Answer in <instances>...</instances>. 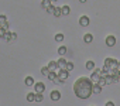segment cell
Wrapping results in <instances>:
<instances>
[{
  "mask_svg": "<svg viewBox=\"0 0 120 106\" xmlns=\"http://www.w3.org/2000/svg\"><path fill=\"white\" fill-rule=\"evenodd\" d=\"M74 93L79 99H88L93 95V82L88 76H81L74 83Z\"/></svg>",
  "mask_w": 120,
  "mask_h": 106,
  "instance_id": "cell-1",
  "label": "cell"
},
{
  "mask_svg": "<svg viewBox=\"0 0 120 106\" xmlns=\"http://www.w3.org/2000/svg\"><path fill=\"white\" fill-rule=\"evenodd\" d=\"M105 67H106L107 69L117 68V60H116V58H110V57L105 58Z\"/></svg>",
  "mask_w": 120,
  "mask_h": 106,
  "instance_id": "cell-2",
  "label": "cell"
},
{
  "mask_svg": "<svg viewBox=\"0 0 120 106\" xmlns=\"http://www.w3.org/2000/svg\"><path fill=\"white\" fill-rule=\"evenodd\" d=\"M56 75L59 76V79H61L62 82H65V81L69 78V71H67V69H59V71L56 72Z\"/></svg>",
  "mask_w": 120,
  "mask_h": 106,
  "instance_id": "cell-3",
  "label": "cell"
},
{
  "mask_svg": "<svg viewBox=\"0 0 120 106\" xmlns=\"http://www.w3.org/2000/svg\"><path fill=\"white\" fill-rule=\"evenodd\" d=\"M99 78H100V68H95V69L92 71L90 79H92V82H93V83H96V82L99 81Z\"/></svg>",
  "mask_w": 120,
  "mask_h": 106,
  "instance_id": "cell-4",
  "label": "cell"
},
{
  "mask_svg": "<svg viewBox=\"0 0 120 106\" xmlns=\"http://www.w3.org/2000/svg\"><path fill=\"white\" fill-rule=\"evenodd\" d=\"M105 42H106V45H107L109 48H112V47L116 45V37H114V35H107L106 40H105Z\"/></svg>",
  "mask_w": 120,
  "mask_h": 106,
  "instance_id": "cell-5",
  "label": "cell"
},
{
  "mask_svg": "<svg viewBox=\"0 0 120 106\" xmlns=\"http://www.w3.org/2000/svg\"><path fill=\"white\" fill-rule=\"evenodd\" d=\"M90 24V19L88 17V16H81V19H79V26L81 27H88Z\"/></svg>",
  "mask_w": 120,
  "mask_h": 106,
  "instance_id": "cell-6",
  "label": "cell"
},
{
  "mask_svg": "<svg viewBox=\"0 0 120 106\" xmlns=\"http://www.w3.org/2000/svg\"><path fill=\"white\" fill-rule=\"evenodd\" d=\"M34 89H35L37 93H44V91H45L44 82H35V83H34Z\"/></svg>",
  "mask_w": 120,
  "mask_h": 106,
  "instance_id": "cell-7",
  "label": "cell"
},
{
  "mask_svg": "<svg viewBox=\"0 0 120 106\" xmlns=\"http://www.w3.org/2000/svg\"><path fill=\"white\" fill-rule=\"evenodd\" d=\"M56 64H58V68H59V69H67L68 61H67L65 58H59V60H56Z\"/></svg>",
  "mask_w": 120,
  "mask_h": 106,
  "instance_id": "cell-8",
  "label": "cell"
},
{
  "mask_svg": "<svg viewBox=\"0 0 120 106\" xmlns=\"http://www.w3.org/2000/svg\"><path fill=\"white\" fill-rule=\"evenodd\" d=\"M47 67H48V69H49V71H54V72H58V71H59L56 61H49V64H48Z\"/></svg>",
  "mask_w": 120,
  "mask_h": 106,
  "instance_id": "cell-9",
  "label": "cell"
},
{
  "mask_svg": "<svg viewBox=\"0 0 120 106\" xmlns=\"http://www.w3.org/2000/svg\"><path fill=\"white\" fill-rule=\"evenodd\" d=\"M49 98L52 99V100H59V99H61V92H59V91H52L51 92V95H49Z\"/></svg>",
  "mask_w": 120,
  "mask_h": 106,
  "instance_id": "cell-10",
  "label": "cell"
},
{
  "mask_svg": "<svg viewBox=\"0 0 120 106\" xmlns=\"http://www.w3.org/2000/svg\"><path fill=\"white\" fill-rule=\"evenodd\" d=\"M83 41H85L86 44H90V42L93 41V35H92V34H89V33H88V34H85V35H83Z\"/></svg>",
  "mask_w": 120,
  "mask_h": 106,
  "instance_id": "cell-11",
  "label": "cell"
},
{
  "mask_svg": "<svg viewBox=\"0 0 120 106\" xmlns=\"http://www.w3.org/2000/svg\"><path fill=\"white\" fill-rule=\"evenodd\" d=\"M24 83H26L27 86H31V85H34V83H35V81H34V78H33V76H27V78L24 79Z\"/></svg>",
  "mask_w": 120,
  "mask_h": 106,
  "instance_id": "cell-12",
  "label": "cell"
},
{
  "mask_svg": "<svg viewBox=\"0 0 120 106\" xmlns=\"http://www.w3.org/2000/svg\"><path fill=\"white\" fill-rule=\"evenodd\" d=\"M67 51H68V49H67V47H65V45H61V47L58 48V54L61 55V57H64V55L67 54Z\"/></svg>",
  "mask_w": 120,
  "mask_h": 106,
  "instance_id": "cell-13",
  "label": "cell"
},
{
  "mask_svg": "<svg viewBox=\"0 0 120 106\" xmlns=\"http://www.w3.org/2000/svg\"><path fill=\"white\" fill-rule=\"evenodd\" d=\"M85 67H86V69H88V71H93V69H95V62L89 60V61L85 64Z\"/></svg>",
  "mask_w": 120,
  "mask_h": 106,
  "instance_id": "cell-14",
  "label": "cell"
},
{
  "mask_svg": "<svg viewBox=\"0 0 120 106\" xmlns=\"http://www.w3.org/2000/svg\"><path fill=\"white\" fill-rule=\"evenodd\" d=\"M100 92H102V86H100L98 82H96V83H93V93H98V95H99Z\"/></svg>",
  "mask_w": 120,
  "mask_h": 106,
  "instance_id": "cell-15",
  "label": "cell"
},
{
  "mask_svg": "<svg viewBox=\"0 0 120 106\" xmlns=\"http://www.w3.org/2000/svg\"><path fill=\"white\" fill-rule=\"evenodd\" d=\"M4 40H6V41H13V40H14V38H13V33H10V31L7 30L6 34H4Z\"/></svg>",
  "mask_w": 120,
  "mask_h": 106,
  "instance_id": "cell-16",
  "label": "cell"
},
{
  "mask_svg": "<svg viewBox=\"0 0 120 106\" xmlns=\"http://www.w3.org/2000/svg\"><path fill=\"white\" fill-rule=\"evenodd\" d=\"M54 16H55V17H61V16H62V9H61V7H55Z\"/></svg>",
  "mask_w": 120,
  "mask_h": 106,
  "instance_id": "cell-17",
  "label": "cell"
},
{
  "mask_svg": "<svg viewBox=\"0 0 120 106\" xmlns=\"http://www.w3.org/2000/svg\"><path fill=\"white\" fill-rule=\"evenodd\" d=\"M61 9H62V16H68V14L71 13V9H69V6H62Z\"/></svg>",
  "mask_w": 120,
  "mask_h": 106,
  "instance_id": "cell-18",
  "label": "cell"
},
{
  "mask_svg": "<svg viewBox=\"0 0 120 106\" xmlns=\"http://www.w3.org/2000/svg\"><path fill=\"white\" fill-rule=\"evenodd\" d=\"M64 34H61V33H58L56 35H55V41H58V42H61V41H64Z\"/></svg>",
  "mask_w": 120,
  "mask_h": 106,
  "instance_id": "cell-19",
  "label": "cell"
},
{
  "mask_svg": "<svg viewBox=\"0 0 120 106\" xmlns=\"http://www.w3.org/2000/svg\"><path fill=\"white\" fill-rule=\"evenodd\" d=\"M98 83L103 88L105 85H107V83H106V78H105V76H100V78H99V81H98Z\"/></svg>",
  "mask_w": 120,
  "mask_h": 106,
  "instance_id": "cell-20",
  "label": "cell"
},
{
  "mask_svg": "<svg viewBox=\"0 0 120 106\" xmlns=\"http://www.w3.org/2000/svg\"><path fill=\"white\" fill-rule=\"evenodd\" d=\"M42 100H44V95L35 92V102H42Z\"/></svg>",
  "mask_w": 120,
  "mask_h": 106,
  "instance_id": "cell-21",
  "label": "cell"
},
{
  "mask_svg": "<svg viewBox=\"0 0 120 106\" xmlns=\"http://www.w3.org/2000/svg\"><path fill=\"white\" fill-rule=\"evenodd\" d=\"M49 72H51V71L48 69V67H42V68H41V74H42V75L48 76V74H49Z\"/></svg>",
  "mask_w": 120,
  "mask_h": 106,
  "instance_id": "cell-22",
  "label": "cell"
},
{
  "mask_svg": "<svg viewBox=\"0 0 120 106\" xmlns=\"http://www.w3.org/2000/svg\"><path fill=\"white\" fill-rule=\"evenodd\" d=\"M56 76H58V75H56V72H54V71H51V72L48 74V79H49V81H54Z\"/></svg>",
  "mask_w": 120,
  "mask_h": 106,
  "instance_id": "cell-23",
  "label": "cell"
},
{
  "mask_svg": "<svg viewBox=\"0 0 120 106\" xmlns=\"http://www.w3.org/2000/svg\"><path fill=\"white\" fill-rule=\"evenodd\" d=\"M27 100H28V102H34V100H35V92H34V93H28V95H27Z\"/></svg>",
  "mask_w": 120,
  "mask_h": 106,
  "instance_id": "cell-24",
  "label": "cell"
},
{
  "mask_svg": "<svg viewBox=\"0 0 120 106\" xmlns=\"http://www.w3.org/2000/svg\"><path fill=\"white\" fill-rule=\"evenodd\" d=\"M4 23H7V17L4 14H0V26H3Z\"/></svg>",
  "mask_w": 120,
  "mask_h": 106,
  "instance_id": "cell-25",
  "label": "cell"
},
{
  "mask_svg": "<svg viewBox=\"0 0 120 106\" xmlns=\"http://www.w3.org/2000/svg\"><path fill=\"white\" fill-rule=\"evenodd\" d=\"M41 3H42V7H44L45 10H47V7H48L49 4H52V3L49 2V0H41Z\"/></svg>",
  "mask_w": 120,
  "mask_h": 106,
  "instance_id": "cell-26",
  "label": "cell"
},
{
  "mask_svg": "<svg viewBox=\"0 0 120 106\" xmlns=\"http://www.w3.org/2000/svg\"><path fill=\"white\" fill-rule=\"evenodd\" d=\"M106 83H107V85L114 83V79H113V76H112V75H107V76H106Z\"/></svg>",
  "mask_w": 120,
  "mask_h": 106,
  "instance_id": "cell-27",
  "label": "cell"
},
{
  "mask_svg": "<svg viewBox=\"0 0 120 106\" xmlns=\"http://www.w3.org/2000/svg\"><path fill=\"white\" fill-rule=\"evenodd\" d=\"M54 10H55V6H54V4H49V6L47 7V11H48L49 14H54Z\"/></svg>",
  "mask_w": 120,
  "mask_h": 106,
  "instance_id": "cell-28",
  "label": "cell"
},
{
  "mask_svg": "<svg viewBox=\"0 0 120 106\" xmlns=\"http://www.w3.org/2000/svg\"><path fill=\"white\" fill-rule=\"evenodd\" d=\"M6 31H7V30H4L2 26H0V38H4V34H6Z\"/></svg>",
  "mask_w": 120,
  "mask_h": 106,
  "instance_id": "cell-29",
  "label": "cell"
},
{
  "mask_svg": "<svg viewBox=\"0 0 120 106\" xmlns=\"http://www.w3.org/2000/svg\"><path fill=\"white\" fill-rule=\"evenodd\" d=\"M74 69V64L72 62H68L67 64V71H72Z\"/></svg>",
  "mask_w": 120,
  "mask_h": 106,
  "instance_id": "cell-30",
  "label": "cell"
},
{
  "mask_svg": "<svg viewBox=\"0 0 120 106\" xmlns=\"http://www.w3.org/2000/svg\"><path fill=\"white\" fill-rule=\"evenodd\" d=\"M52 82H54V83H58V85H59V83H62V81L59 79V76H56V78H55V79H54Z\"/></svg>",
  "mask_w": 120,
  "mask_h": 106,
  "instance_id": "cell-31",
  "label": "cell"
},
{
  "mask_svg": "<svg viewBox=\"0 0 120 106\" xmlns=\"http://www.w3.org/2000/svg\"><path fill=\"white\" fill-rule=\"evenodd\" d=\"M2 27H3L4 30H9V21H7V23H4V24H3Z\"/></svg>",
  "mask_w": 120,
  "mask_h": 106,
  "instance_id": "cell-32",
  "label": "cell"
},
{
  "mask_svg": "<svg viewBox=\"0 0 120 106\" xmlns=\"http://www.w3.org/2000/svg\"><path fill=\"white\" fill-rule=\"evenodd\" d=\"M106 106H114V103H113V102H110V100H109V102H107V103H106Z\"/></svg>",
  "mask_w": 120,
  "mask_h": 106,
  "instance_id": "cell-33",
  "label": "cell"
},
{
  "mask_svg": "<svg viewBox=\"0 0 120 106\" xmlns=\"http://www.w3.org/2000/svg\"><path fill=\"white\" fill-rule=\"evenodd\" d=\"M117 69H120V61L117 60Z\"/></svg>",
  "mask_w": 120,
  "mask_h": 106,
  "instance_id": "cell-34",
  "label": "cell"
},
{
  "mask_svg": "<svg viewBox=\"0 0 120 106\" xmlns=\"http://www.w3.org/2000/svg\"><path fill=\"white\" fill-rule=\"evenodd\" d=\"M88 0H79V3H86Z\"/></svg>",
  "mask_w": 120,
  "mask_h": 106,
  "instance_id": "cell-35",
  "label": "cell"
},
{
  "mask_svg": "<svg viewBox=\"0 0 120 106\" xmlns=\"http://www.w3.org/2000/svg\"><path fill=\"white\" fill-rule=\"evenodd\" d=\"M49 2H51V3H52V4H54V3H55V2H56V0H49Z\"/></svg>",
  "mask_w": 120,
  "mask_h": 106,
  "instance_id": "cell-36",
  "label": "cell"
},
{
  "mask_svg": "<svg viewBox=\"0 0 120 106\" xmlns=\"http://www.w3.org/2000/svg\"><path fill=\"white\" fill-rule=\"evenodd\" d=\"M119 82H120V69H119Z\"/></svg>",
  "mask_w": 120,
  "mask_h": 106,
  "instance_id": "cell-37",
  "label": "cell"
}]
</instances>
